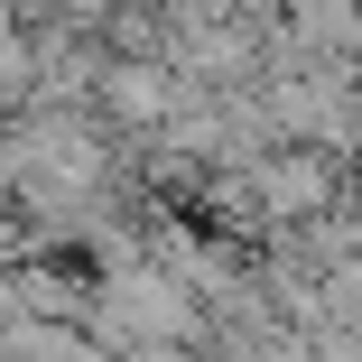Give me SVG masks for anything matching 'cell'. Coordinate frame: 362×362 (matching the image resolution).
<instances>
[]
</instances>
